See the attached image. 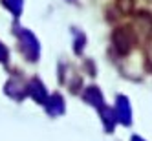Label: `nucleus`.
I'll list each match as a JSON object with an SVG mask.
<instances>
[{"instance_id":"obj_4","label":"nucleus","mask_w":152,"mask_h":141,"mask_svg":"<svg viewBox=\"0 0 152 141\" xmlns=\"http://www.w3.org/2000/svg\"><path fill=\"white\" fill-rule=\"evenodd\" d=\"M136 6V0H117V7L121 13H132Z\"/></svg>"},{"instance_id":"obj_6","label":"nucleus","mask_w":152,"mask_h":141,"mask_svg":"<svg viewBox=\"0 0 152 141\" xmlns=\"http://www.w3.org/2000/svg\"><path fill=\"white\" fill-rule=\"evenodd\" d=\"M132 141H143V139H141L139 136H134V137H132Z\"/></svg>"},{"instance_id":"obj_5","label":"nucleus","mask_w":152,"mask_h":141,"mask_svg":"<svg viewBox=\"0 0 152 141\" xmlns=\"http://www.w3.org/2000/svg\"><path fill=\"white\" fill-rule=\"evenodd\" d=\"M147 57L152 62V40H148V48H147Z\"/></svg>"},{"instance_id":"obj_3","label":"nucleus","mask_w":152,"mask_h":141,"mask_svg":"<svg viewBox=\"0 0 152 141\" xmlns=\"http://www.w3.org/2000/svg\"><path fill=\"white\" fill-rule=\"evenodd\" d=\"M119 115H121V121L123 123H128L130 121V106H128V103H126L125 97L119 99Z\"/></svg>"},{"instance_id":"obj_1","label":"nucleus","mask_w":152,"mask_h":141,"mask_svg":"<svg viewBox=\"0 0 152 141\" xmlns=\"http://www.w3.org/2000/svg\"><path fill=\"white\" fill-rule=\"evenodd\" d=\"M136 42V35L132 29L128 28H117L114 31V44L119 51V55H126L132 48V44Z\"/></svg>"},{"instance_id":"obj_2","label":"nucleus","mask_w":152,"mask_h":141,"mask_svg":"<svg viewBox=\"0 0 152 141\" xmlns=\"http://www.w3.org/2000/svg\"><path fill=\"white\" fill-rule=\"evenodd\" d=\"M134 29L137 31V35L141 39H148L152 35V15L145 9L137 11L134 18Z\"/></svg>"}]
</instances>
